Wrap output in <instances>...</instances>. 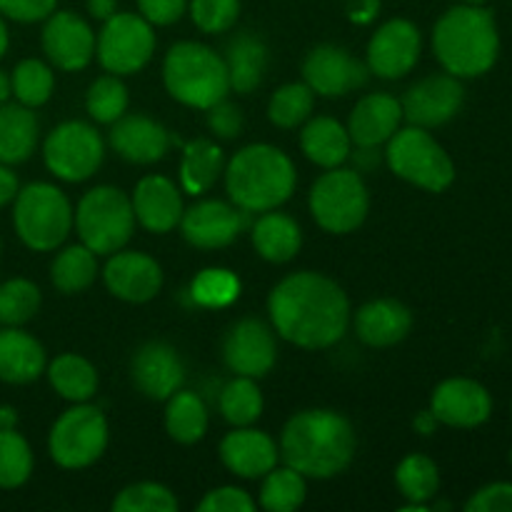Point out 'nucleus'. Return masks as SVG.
Masks as SVG:
<instances>
[{"label": "nucleus", "instance_id": "obj_1", "mask_svg": "<svg viewBox=\"0 0 512 512\" xmlns=\"http://www.w3.org/2000/svg\"><path fill=\"white\" fill-rule=\"evenodd\" d=\"M268 313L283 340L303 350H325L348 333L350 300L333 278L300 270L270 290Z\"/></svg>", "mask_w": 512, "mask_h": 512}, {"label": "nucleus", "instance_id": "obj_2", "mask_svg": "<svg viewBox=\"0 0 512 512\" xmlns=\"http://www.w3.org/2000/svg\"><path fill=\"white\" fill-rule=\"evenodd\" d=\"M358 438L353 423L335 410H300L285 423L280 455L285 465L313 480L345 473L355 458Z\"/></svg>", "mask_w": 512, "mask_h": 512}, {"label": "nucleus", "instance_id": "obj_3", "mask_svg": "<svg viewBox=\"0 0 512 512\" xmlns=\"http://www.w3.org/2000/svg\"><path fill=\"white\" fill-rule=\"evenodd\" d=\"M433 50L445 73L455 78H480L495 65L500 33L493 13L483 5H455L433 28Z\"/></svg>", "mask_w": 512, "mask_h": 512}, {"label": "nucleus", "instance_id": "obj_4", "mask_svg": "<svg viewBox=\"0 0 512 512\" xmlns=\"http://www.w3.org/2000/svg\"><path fill=\"white\" fill-rule=\"evenodd\" d=\"M295 165L280 148L268 143L245 145L225 168V190L243 213L278 210L295 193Z\"/></svg>", "mask_w": 512, "mask_h": 512}, {"label": "nucleus", "instance_id": "obj_5", "mask_svg": "<svg viewBox=\"0 0 512 512\" xmlns=\"http://www.w3.org/2000/svg\"><path fill=\"white\" fill-rule=\"evenodd\" d=\"M163 83L170 98L198 110L213 108L230 93L223 55L195 40L170 45L163 60Z\"/></svg>", "mask_w": 512, "mask_h": 512}, {"label": "nucleus", "instance_id": "obj_6", "mask_svg": "<svg viewBox=\"0 0 512 512\" xmlns=\"http://www.w3.org/2000/svg\"><path fill=\"white\" fill-rule=\"evenodd\" d=\"M13 225L25 248L50 253L60 248L73 230V205L68 195L50 183H30L18 190Z\"/></svg>", "mask_w": 512, "mask_h": 512}, {"label": "nucleus", "instance_id": "obj_7", "mask_svg": "<svg viewBox=\"0 0 512 512\" xmlns=\"http://www.w3.org/2000/svg\"><path fill=\"white\" fill-rule=\"evenodd\" d=\"M73 225L85 248L95 255H113L133 238V203L115 185H98L80 198Z\"/></svg>", "mask_w": 512, "mask_h": 512}, {"label": "nucleus", "instance_id": "obj_8", "mask_svg": "<svg viewBox=\"0 0 512 512\" xmlns=\"http://www.w3.org/2000/svg\"><path fill=\"white\" fill-rule=\"evenodd\" d=\"M388 168L405 183L428 193H443L455 180V163L425 128L408 125L388 140Z\"/></svg>", "mask_w": 512, "mask_h": 512}, {"label": "nucleus", "instance_id": "obj_9", "mask_svg": "<svg viewBox=\"0 0 512 512\" xmlns=\"http://www.w3.org/2000/svg\"><path fill=\"white\" fill-rule=\"evenodd\" d=\"M310 215L333 235H348L365 223L370 210V193L360 170L328 168L310 188Z\"/></svg>", "mask_w": 512, "mask_h": 512}, {"label": "nucleus", "instance_id": "obj_10", "mask_svg": "<svg viewBox=\"0 0 512 512\" xmlns=\"http://www.w3.org/2000/svg\"><path fill=\"white\" fill-rule=\"evenodd\" d=\"M108 438V418L103 410L88 403H73V408L65 410L50 428L48 453L60 468L83 470L103 458Z\"/></svg>", "mask_w": 512, "mask_h": 512}, {"label": "nucleus", "instance_id": "obj_11", "mask_svg": "<svg viewBox=\"0 0 512 512\" xmlns=\"http://www.w3.org/2000/svg\"><path fill=\"white\" fill-rule=\"evenodd\" d=\"M105 158V143L98 130L83 120H65L48 133L43 143L45 168L65 183L93 178Z\"/></svg>", "mask_w": 512, "mask_h": 512}, {"label": "nucleus", "instance_id": "obj_12", "mask_svg": "<svg viewBox=\"0 0 512 512\" xmlns=\"http://www.w3.org/2000/svg\"><path fill=\"white\" fill-rule=\"evenodd\" d=\"M95 53L100 65L113 75L140 73L155 53L153 25L135 13H115L103 23Z\"/></svg>", "mask_w": 512, "mask_h": 512}, {"label": "nucleus", "instance_id": "obj_13", "mask_svg": "<svg viewBox=\"0 0 512 512\" xmlns=\"http://www.w3.org/2000/svg\"><path fill=\"white\" fill-rule=\"evenodd\" d=\"M420 50H423V38L418 25L405 18H393L380 25L368 40L365 65L378 78L398 80L418 65Z\"/></svg>", "mask_w": 512, "mask_h": 512}, {"label": "nucleus", "instance_id": "obj_14", "mask_svg": "<svg viewBox=\"0 0 512 512\" xmlns=\"http://www.w3.org/2000/svg\"><path fill=\"white\" fill-rule=\"evenodd\" d=\"M463 103V83H460V78H455L450 73L428 75V78L418 80L415 85H410L405 98L400 100V105H403V120L425 130L450 123L463 110Z\"/></svg>", "mask_w": 512, "mask_h": 512}, {"label": "nucleus", "instance_id": "obj_15", "mask_svg": "<svg viewBox=\"0 0 512 512\" xmlns=\"http://www.w3.org/2000/svg\"><path fill=\"white\" fill-rule=\"evenodd\" d=\"M368 75V65L353 58L343 45H318L303 60V83H308L310 90L323 98H343L363 88Z\"/></svg>", "mask_w": 512, "mask_h": 512}, {"label": "nucleus", "instance_id": "obj_16", "mask_svg": "<svg viewBox=\"0 0 512 512\" xmlns=\"http://www.w3.org/2000/svg\"><path fill=\"white\" fill-rule=\"evenodd\" d=\"M223 360L235 375L263 378L278 360V343L270 325L258 318H243L223 338Z\"/></svg>", "mask_w": 512, "mask_h": 512}, {"label": "nucleus", "instance_id": "obj_17", "mask_svg": "<svg viewBox=\"0 0 512 512\" xmlns=\"http://www.w3.org/2000/svg\"><path fill=\"white\" fill-rule=\"evenodd\" d=\"M43 53L53 68L63 73H78L88 68L95 55V33L80 15L70 10H55L45 18Z\"/></svg>", "mask_w": 512, "mask_h": 512}, {"label": "nucleus", "instance_id": "obj_18", "mask_svg": "<svg viewBox=\"0 0 512 512\" xmlns=\"http://www.w3.org/2000/svg\"><path fill=\"white\" fill-rule=\"evenodd\" d=\"M105 288L123 303L143 305L158 298L163 290V268L148 253L138 250H118L108 255L103 270Z\"/></svg>", "mask_w": 512, "mask_h": 512}, {"label": "nucleus", "instance_id": "obj_19", "mask_svg": "<svg viewBox=\"0 0 512 512\" xmlns=\"http://www.w3.org/2000/svg\"><path fill=\"white\" fill-rule=\"evenodd\" d=\"M430 413L448 428H478L488 423L493 413V398L488 388L470 378H448L433 390Z\"/></svg>", "mask_w": 512, "mask_h": 512}, {"label": "nucleus", "instance_id": "obj_20", "mask_svg": "<svg viewBox=\"0 0 512 512\" xmlns=\"http://www.w3.org/2000/svg\"><path fill=\"white\" fill-rule=\"evenodd\" d=\"M243 228V213L233 203L208 198L183 210L180 230L185 243L198 250H220L235 243Z\"/></svg>", "mask_w": 512, "mask_h": 512}, {"label": "nucleus", "instance_id": "obj_21", "mask_svg": "<svg viewBox=\"0 0 512 512\" xmlns=\"http://www.w3.org/2000/svg\"><path fill=\"white\" fill-rule=\"evenodd\" d=\"M130 375H133L135 388L145 398L168 400L170 395L183 388L185 365L173 345L163 343V340H150V343L140 345L138 353L133 355Z\"/></svg>", "mask_w": 512, "mask_h": 512}, {"label": "nucleus", "instance_id": "obj_22", "mask_svg": "<svg viewBox=\"0 0 512 512\" xmlns=\"http://www.w3.org/2000/svg\"><path fill=\"white\" fill-rule=\"evenodd\" d=\"M130 203H133L135 220L148 233L155 235H165L178 228L185 210L180 190L165 175H145V178H140Z\"/></svg>", "mask_w": 512, "mask_h": 512}, {"label": "nucleus", "instance_id": "obj_23", "mask_svg": "<svg viewBox=\"0 0 512 512\" xmlns=\"http://www.w3.org/2000/svg\"><path fill=\"white\" fill-rule=\"evenodd\" d=\"M110 145L123 160L135 165H153L165 158L170 148V133L158 120L143 113H125L110 130Z\"/></svg>", "mask_w": 512, "mask_h": 512}, {"label": "nucleus", "instance_id": "obj_24", "mask_svg": "<svg viewBox=\"0 0 512 512\" xmlns=\"http://www.w3.org/2000/svg\"><path fill=\"white\" fill-rule=\"evenodd\" d=\"M403 123V105L390 93H370L355 103L348 118V135L355 148H380Z\"/></svg>", "mask_w": 512, "mask_h": 512}, {"label": "nucleus", "instance_id": "obj_25", "mask_svg": "<svg viewBox=\"0 0 512 512\" xmlns=\"http://www.w3.org/2000/svg\"><path fill=\"white\" fill-rule=\"evenodd\" d=\"M280 448L268 433L255 428H233L220 443V460L233 475L258 480L278 465Z\"/></svg>", "mask_w": 512, "mask_h": 512}, {"label": "nucleus", "instance_id": "obj_26", "mask_svg": "<svg viewBox=\"0 0 512 512\" xmlns=\"http://www.w3.org/2000/svg\"><path fill=\"white\" fill-rule=\"evenodd\" d=\"M413 330V313L395 298H378L355 313V333L370 348H390L408 338Z\"/></svg>", "mask_w": 512, "mask_h": 512}, {"label": "nucleus", "instance_id": "obj_27", "mask_svg": "<svg viewBox=\"0 0 512 512\" xmlns=\"http://www.w3.org/2000/svg\"><path fill=\"white\" fill-rule=\"evenodd\" d=\"M48 368L40 340L20 328H0V380L8 385L35 383Z\"/></svg>", "mask_w": 512, "mask_h": 512}, {"label": "nucleus", "instance_id": "obj_28", "mask_svg": "<svg viewBox=\"0 0 512 512\" xmlns=\"http://www.w3.org/2000/svg\"><path fill=\"white\" fill-rule=\"evenodd\" d=\"M225 68H228L230 90L240 95L253 93L260 88L265 73H268V45L263 38L250 30L238 33L225 45Z\"/></svg>", "mask_w": 512, "mask_h": 512}, {"label": "nucleus", "instance_id": "obj_29", "mask_svg": "<svg viewBox=\"0 0 512 512\" xmlns=\"http://www.w3.org/2000/svg\"><path fill=\"white\" fill-rule=\"evenodd\" d=\"M300 150L310 163L320 168H340L353 153V140H350L348 128L335 118L320 115V118H308L303 133H300Z\"/></svg>", "mask_w": 512, "mask_h": 512}, {"label": "nucleus", "instance_id": "obj_30", "mask_svg": "<svg viewBox=\"0 0 512 512\" xmlns=\"http://www.w3.org/2000/svg\"><path fill=\"white\" fill-rule=\"evenodd\" d=\"M40 123L33 108L0 103V163L20 165L38 148Z\"/></svg>", "mask_w": 512, "mask_h": 512}, {"label": "nucleus", "instance_id": "obj_31", "mask_svg": "<svg viewBox=\"0 0 512 512\" xmlns=\"http://www.w3.org/2000/svg\"><path fill=\"white\" fill-rule=\"evenodd\" d=\"M253 245L260 258L268 260V263L283 265L290 263L300 253L303 233H300V225L290 215L268 210V213L255 220Z\"/></svg>", "mask_w": 512, "mask_h": 512}, {"label": "nucleus", "instance_id": "obj_32", "mask_svg": "<svg viewBox=\"0 0 512 512\" xmlns=\"http://www.w3.org/2000/svg\"><path fill=\"white\" fill-rule=\"evenodd\" d=\"M55 393L68 403H88L98 393V370L78 353H63L45 368Z\"/></svg>", "mask_w": 512, "mask_h": 512}, {"label": "nucleus", "instance_id": "obj_33", "mask_svg": "<svg viewBox=\"0 0 512 512\" xmlns=\"http://www.w3.org/2000/svg\"><path fill=\"white\" fill-rule=\"evenodd\" d=\"M168 408H165V430L170 438L180 445H195L208 433V405L203 403L198 393L183 390L170 395Z\"/></svg>", "mask_w": 512, "mask_h": 512}, {"label": "nucleus", "instance_id": "obj_34", "mask_svg": "<svg viewBox=\"0 0 512 512\" xmlns=\"http://www.w3.org/2000/svg\"><path fill=\"white\" fill-rule=\"evenodd\" d=\"M223 150L210 138H198L185 145L180 160V185L185 193L203 195L215 185L223 173Z\"/></svg>", "mask_w": 512, "mask_h": 512}, {"label": "nucleus", "instance_id": "obj_35", "mask_svg": "<svg viewBox=\"0 0 512 512\" xmlns=\"http://www.w3.org/2000/svg\"><path fill=\"white\" fill-rule=\"evenodd\" d=\"M95 278H98V255L83 243L60 250L50 265V280L63 295L83 293L95 283Z\"/></svg>", "mask_w": 512, "mask_h": 512}, {"label": "nucleus", "instance_id": "obj_36", "mask_svg": "<svg viewBox=\"0 0 512 512\" xmlns=\"http://www.w3.org/2000/svg\"><path fill=\"white\" fill-rule=\"evenodd\" d=\"M265 408L263 393H260L255 378L235 375L230 383L223 385L218 395V410L233 428H248L255 420H260Z\"/></svg>", "mask_w": 512, "mask_h": 512}, {"label": "nucleus", "instance_id": "obj_37", "mask_svg": "<svg viewBox=\"0 0 512 512\" xmlns=\"http://www.w3.org/2000/svg\"><path fill=\"white\" fill-rule=\"evenodd\" d=\"M395 485L408 503L430 505L440 490V470L428 455L413 453L395 468Z\"/></svg>", "mask_w": 512, "mask_h": 512}, {"label": "nucleus", "instance_id": "obj_38", "mask_svg": "<svg viewBox=\"0 0 512 512\" xmlns=\"http://www.w3.org/2000/svg\"><path fill=\"white\" fill-rule=\"evenodd\" d=\"M305 495H308L305 475H300L290 465L285 468L275 465L268 475H263L260 508L268 512H295L303 508Z\"/></svg>", "mask_w": 512, "mask_h": 512}, {"label": "nucleus", "instance_id": "obj_39", "mask_svg": "<svg viewBox=\"0 0 512 512\" xmlns=\"http://www.w3.org/2000/svg\"><path fill=\"white\" fill-rule=\"evenodd\" d=\"M10 83H13V95L20 105L25 108H40L50 100L55 90V75L48 63L38 58H25L15 65L10 73Z\"/></svg>", "mask_w": 512, "mask_h": 512}, {"label": "nucleus", "instance_id": "obj_40", "mask_svg": "<svg viewBox=\"0 0 512 512\" xmlns=\"http://www.w3.org/2000/svg\"><path fill=\"white\" fill-rule=\"evenodd\" d=\"M315 108V93L308 83H285L270 95L268 120L283 130H293L310 118Z\"/></svg>", "mask_w": 512, "mask_h": 512}, {"label": "nucleus", "instance_id": "obj_41", "mask_svg": "<svg viewBox=\"0 0 512 512\" xmlns=\"http://www.w3.org/2000/svg\"><path fill=\"white\" fill-rule=\"evenodd\" d=\"M128 88L120 80V75H100L90 83L88 95H85V110L95 123L113 125L115 120L128 113Z\"/></svg>", "mask_w": 512, "mask_h": 512}, {"label": "nucleus", "instance_id": "obj_42", "mask_svg": "<svg viewBox=\"0 0 512 512\" xmlns=\"http://www.w3.org/2000/svg\"><path fill=\"white\" fill-rule=\"evenodd\" d=\"M43 295L28 278H10L0 285V325L20 328L38 315Z\"/></svg>", "mask_w": 512, "mask_h": 512}, {"label": "nucleus", "instance_id": "obj_43", "mask_svg": "<svg viewBox=\"0 0 512 512\" xmlns=\"http://www.w3.org/2000/svg\"><path fill=\"white\" fill-rule=\"evenodd\" d=\"M33 475V450L15 428H0V490H15Z\"/></svg>", "mask_w": 512, "mask_h": 512}, {"label": "nucleus", "instance_id": "obj_44", "mask_svg": "<svg viewBox=\"0 0 512 512\" xmlns=\"http://www.w3.org/2000/svg\"><path fill=\"white\" fill-rule=\"evenodd\" d=\"M190 295L203 308H225L240 295L238 275L225 268H205L195 275Z\"/></svg>", "mask_w": 512, "mask_h": 512}, {"label": "nucleus", "instance_id": "obj_45", "mask_svg": "<svg viewBox=\"0 0 512 512\" xmlns=\"http://www.w3.org/2000/svg\"><path fill=\"white\" fill-rule=\"evenodd\" d=\"M115 512H175L178 498L170 488L160 483L128 485L113 500Z\"/></svg>", "mask_w": 512, "mask_h": 512}, {"label": "nucleus", "instance_id": "obj_46", "mask_svg": "<svg viewBox=\"0 0 512 512\" xmlns=\"http://www.w3.org/2000/svg\"><path fill=\"white\" fill-rule=\"evenodd\" d=\"M188 8L195 28L208 35L228 33L240 18V0H190Z\"/></svg>", "mask_w": 512, "mask_h": 512}, {"label": "nucleus", "instance_id": "obj_47", "mask_svg": "<svg viewBox=\"0 0 512 512\" xmlns=\"http://www.w3.org/2000/svg\"><path fill=\"white\" fill-rule=\"evenodd\" d=\"M200 512H253L255 500L250 498V493H245L243 488H235V485H223V488H215L210 493H205V498L198 503Z\"/></svg>", "mask_w": 512, "mask_h": 512}, {"label": "nucleus", "instance_id": "obj_48", "mask_svg": "<svg viewBox=\"0 0 512 512\" xmlns=\"http://www.w3.org/2000/svg\"><path fill=\"white\" fill-rule=\"evenodd\" d=\"M208 128L215 138L220 140H235L240 138L245 128L243 110L235 103H228V100H220L213 108H208Z\"/></svg>", "mask_w": 512, "mask_h": 512}, {"label": "nucleus", "instance_id": "obj_49", "mask_svg": "<svg viewBox=\"0 0 512 512\" xmlns=\"http://www.w3.org/2000/svg\"><path fill=\"white\" fill-rule=\"evenodd\" d=\"M58 0H0V15L15 23H40L55 13Z\"/></svg>", "mask_w": 512, "mask_h": 512}, {"label": "nucleus", "instance_id": "obj_50", "mask_svg": "<svg viewBox=\"0 0 512 512\" xmlns=\"http://www.w3.org/2000/svg\"><path fill=\"white\" fill-rule=\"evenodd\" d=\"M468 512H512V483H490L465 503Z\"/></svg>", "mask_w": 512, "mask_h": 512}, {"label": "nucleus", "instance_id": "obj_51", "mask_svg": "<svg viewBox=\"0 0 512 512\" xmlns=\"http://www.w3.org/2000/svg\"><path fill=\"white\" fill-rule=\"evenodd\" d=\"M138 10L150 25H173L188 10V0H138Z\"/></svg>", "mask_w": 512, "mask_h": 512}, {"label": "nucleus", "instance_id": "obj_52", "mask_svg": "<svg viewBox=\"0 0 512 512\" xmlns=\"http://www.w3.org/2000/svg\"><path fill=\"white\" fill-rule=\"evenodd\" d=\"M345 15L355 25H370L380 15V0H345Z\"/></svg>", "mask_w": 512, "mask_h": 512}, {"label": "nucleus", "instance_id": "obj_53", "mask_svg": "<svg viewBox=\"0 0 512 512\" xmlns=\"http://www.w3.org/2000/svg\"><path fill=\"white\" fill-rule=\"evenodd\" d=\"M20 183L18 175L10 170V165L0 163V208H5L8 203H13L15 195H18Z\"/></svg>", "mask_w": 512, "mask_h": 512}, {"label": "nucleus", "instance_id": "obj_54", "mask_svg": "<svg viewBox=\"0 0 512 512\" xmlns=\"http://www.w3.org/2000/svg\"><path fill=\"white\" fill-rule=\"evenodd\" d=\"M88 13L95 20H108L110 15L118 13V0H88Z\"/></svg>", "mask_w": 512, "mask_h": 512}, {"label": "nucleus", "instance_id": "obj_55", "mask_svg": "<svg viewBox=\"0 0 512 512\" xmlns=\"http://www.w3.org/2000/svg\"><path fill=\"white\" fill-rule=\"evenodd\" d=\"M435 425H438V420H435V415L430 413V410H425V413H420L418 420H415V428H418L423 435L435 433Z\"/></svg>", "mask_w": 512, "mask_h": 512}, {"label": "nucleus", "instance_id": "obj_56", "mask_svg": "<svg viewBox=\"0 0 512 512\" xmlns=\"http://www.w3.org/2000/svg\"><path fill=\"white\" fill-rule=\"evenodd\" d=\"M13 95V83H10V75L5 70H0V103H8V98Z\"/></svg>", "mask_w": 512, "mask_h": 512}, {"label": "nucleus", "instance_id": "obj_57", "mask_svg": "<svg viewBox=\"0 0 512 512\" xmlns=\"http://www.w3.org/2000/svg\"><path fill=\"white\" fill-rule=\"evenodd\" d=\"M18 423V415L13 408H0V428H15Z\"/></svg>", "mask_w": 512, "mask_h": 512}, {"label": "nucleus", "instance_id": "obj_58", "mask_svg": "<svg viewBox=\"0 0 512 512\" xmlns=\"http://www.w3.org/2000/svg\"><path fill=\"white\" fill-rule=\"evenodd\" d=\"M8 43H10V38H8V25H5L3 15H0V58H3L5 50H8Z\"/></svg>", "mask_w": 512, "mask_h": 512}, {"label": "nucleus", "instance_id": "obj_59", "mask_svg": "<svg viewBox=\"0 0 512 512\" xmlns=\"http://www.w3.org/2000/svg\"><path fill=\"white\" fill-rule=\"evenodd\" d=\"M463 3H470V5H485L488 0H463Z\"/></svg>", "mask_w": 512, "mask_h": 512}, {"label": "nucleus", "instance_id": "obj_60", "mask_svg": "<svg viewBox=\"0 0 512 512\" xmlns=\"http://www.w3.org/2000/svg\"><path fill=\"white\" fill-rule=\"evenodd\" d=\"M510 465H512V448H510Z\"/></svg>", "mask_w": 512, "mask_h": 512}]
</instances>
